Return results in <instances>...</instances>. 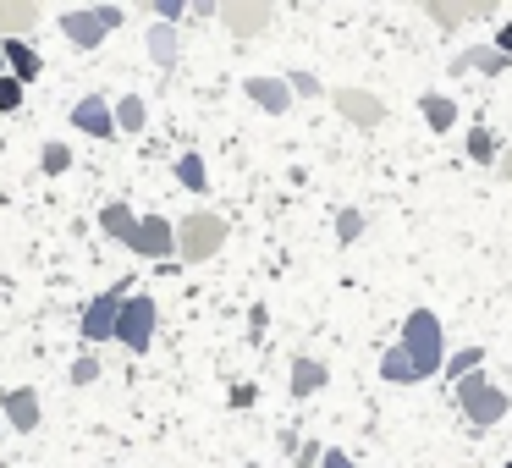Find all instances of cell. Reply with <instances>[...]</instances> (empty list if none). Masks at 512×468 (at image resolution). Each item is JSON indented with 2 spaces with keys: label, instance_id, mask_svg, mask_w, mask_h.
Segmentation results:
<instances>
[{
  "label": "cell",
  "instance_id": "obj_32",
  "mask_svg": "<svg viewBox=\"0 0 512 468\" xmlns=\"http://www.w3.org/2000/svg\"><path fill=\"white\" fill-rule=\"evenodd\" d=\"M320 457H325V452H320L314 441H309V446H298V468H320Z\"/></svg>",
  "mask_w": 512,
  "mask_h": 468
},
{
  "label": "cell",
  "instance_id": "obj_14",
  "mask_svg": "<svg viewBox=\"0 0 512 468\" xmlns=\"http://www.w3.org/2000/svg\"><path fill=\"white\" fill-rule=\"evenodd\" d=\"M243 89H248V100H254L259 111H270V116H281V111L292 105V89H287V78H265V72H259V78H248Z\"/></svg>",
  "mask_w": 512,
  "mask_h": 468
},
{
  "label": "cell",
  "instance_id": "obj_9",
  "mask_svg": "<svg viewBox=\"0 0 512 468\" xmlns=\"http://www.w3.org/2000/svg\"><path fill=\"white\" fill-rule=\"evenodd\" d=\"M331 105L347 116V122H358V127H380V122H386V100L369 94V89H331Z\"/></svg>",
  "mask_w": 512,
  "mask_h": 468
},
{
  "label": "cell",
  "instance_id": "obj_15",
  "mask_svg": "<svg viewBox=\"0 0 512 468\" xmlns=\"http://www.w3.org/2000/svg\"><path fill=\"white\" fill-rule=\"evenodd\" d=\"M512 61L501 56V50H490V45H468V50H457L452 56V72L463 78V72H485V78H496V72H507Z\"/></svg>",
  "mask_w": 512,
  "mask_h": 468
},
{
  "label": "cell",
  "instance_id": "obj_19",
  "mask_svg": "<svg viewBox=\"0 0 512 468\" xmlns=\"http://www.w3.org/2000/svg\"><path fill=\"white\" fill-rule=\"evenodd\" d=\"M177 28H166V23H155L149 28V56H155V67H177Z\"/></svg>",
  "mask_w": 512,
  "mask_h": 468
},
{
  "label": "cell",
  "instance_id": "obj_31",
  "mask_svg": "<svg viewBox=\"0 0 512 468\" xmlns=\"http://www.w3.org/2000/svg\"><path fill=\"white\" fill-rule=\"evenodd\" d=\"M490 50H501V56L512 61V23H501V28H496V39H490Z\"/></svg>",
  "mask_w": 512,
  "mask_h": 468
},
{
  "label": "cell",
  "instance_id": "obj_12",
  "mask_svg": "<svg viewBox=\"0 0 512 468\" xmlns=\"http://www.w3.org/2000/svg\"><path fill=\"white\" fill-rule=\"evenodd\" d=\"M424 12H430V23H441V28H463V23L490 17L496 6H490V0H468V6H452V0H424Z\"/></svg>",
  "mask_w": 512,
  "mask_h": 468
},
{
  "label": "cell",
  "instance_id": "obj_18",
  "mask_svg": "<svg viewBox=\"0 0 512 468\" xmlns=\"http://www.w3.org/2000/svg\"><path fill=\"white\" fill-rule=\"evenodd\" d=\"M419 111H424V122H430V133H452L457 127V105L446 100V94H419Z\"/></svg>",
  "mask_w": 512,
  "mask_h": 468
},
{
  "label": "cell",
  "instance_id": "obj_30",
  "mask_svg": "<svg viewBox=\"0 0 512 468\" xmlns=\"http://www.w3.org/2000/svg\"><path fill=\"white\" fill-rule=\"evenodd\" d=\"M182 12H188V6H182V0H155V17H160V23H166V28L177 23Z\"/></svg>",
  "mask_w": 512,
  "mask_h": 468
},
{
  "label": "cell",
  "instance_id": "obj_28",
  "mask_svg": "<svg viewBox=\"0 0 512 468\" xmlns=\"http://www.w3.org/2000/svg\"><path fill=\"white\" fill-rule=\"evenodd\" d=\"M287 89H292V100H298V94H303V100H314V94H320V78H314V72H292Z\"/></svg>",
  "mask_w": 512,
  "mask_h": 468
},
{
  "label": "cell",
  "instance_id": "obj_22",
  "mask_svg": "<svg viewBox=\"0 0 512 468\" xmlns=\"http://www.w3.org/2000/svg\"><path fill=\"white\" fill-rule=\"evenodd\" d=\"M479 358H485V347H457V353H446V380H452V386H457V380H463V375H474V369H479Z\"/></svg>",
  "mask_w": 512,
  "mask_h": 468
},
{
  "label": "cell",
  "instance_id": "obj_2",
  "mask_svg": "<svg viewBox=\"0 0 512 468\" xmlns=\"http://www.w3.org/2000/svg\"><path fill=\"white\" fill-rule=\"evenodd\" d=\"M457 402H463V413L479 424V430L501 424V419H507V408H512V402H507V391H501L496 380H485L479 369H474V375H463V380H457Z\"/></svg>",
  "mask_w": 512,
  "mask_h": 468
},
{
  "label": "cell",
  "instance_id": "obj_11",
  "mask_svg": "<svg viewBox=\"0 0 512 468\" xmlns=\"http://www.w3.org/2000/svg\"><path fill=\"white\" fill-rule=\"evenodd\" d=\"M72 127L89 133V138H116V116H111V105H105L100 94H89V100L72 105Z\"/></svg>",
  "mask_w": 512,
  "mask_h": 468
},
{
  "label": "cell",
  "instance_id": "obj_4",
  "mask_svg": "<svg viewBox=\"0 0 512 468\" xmlns=\"http://www.w3.org/2000/svg\"><path fill=\"white\" fill-rule=\"evenodd\" d=\"M111 342H122L127 353H149V347H155V298L133 292V298L122 303V314H116V336H111Z\"/></svg>",
  "mask_w": 512,
  "mask_h": 468
},
{
  "label": "cell",
  "instance_id": "obj_7",
  "mask_svg": "<svg viewBox=\"0 0 512 468\" xmlns=\"http://www.w3.org/2000/svg\"><path fill=\"white\" fill-rule=\"evenodd\" d=\"M127 248H133V254H144V259H166V254H177V226L160 221V215H138Z\"/></svg>",
  "mask_w": 512,
  "mask_h": 468
},
{
  "label": "cell",
  "instance_id": "obj_1",
  "mask_svg": "<svg viewBox=\"0 0 512 468\" xmlns=\"http://www.w3.org/2000/svg\"><path fill=\"white\" fill-rule=\"evenodd\" d=\"M446 364V336H441V320L430 309H413L408 325H402V342L380 358V375L397 380V386H413V380H430L441 375Z\"/></svg>",
  "mask_w": 512,
  "mask_h": 468
},
{
  "label": "cell",
  "instance_id": "obj_16",
  "mask_svg": "<svg viewBox=\"0 0 512 468\" xmlns=\"http://www.w3.org/2000/svg\"><path fill=\"white\" fill-rule=\"evenodd\" d=\"M39 28V6L34 0H0V39H23Z\"/></svg>",
  "mask_w": 512,
  "mask_h": 468
},
{
  "label": "cell",
  "instance_id": "obj_6",
  "mask_svg": "<svg viewBox=\"0 0 512 468\" xmlns=\"http://www.w3.org/2000/svg\"><path fill=\"white\" fill-rule=\"evenodd\" d=\"M122 28V12L116 6H89V12H61V34L72 39V45L94 50L105 34H116Z\"/></svg>",
  "mask_w": 512,
  "mask_h": 468
},
{
  "label": "cell",
  "instance_id": "obj_13",
  "mask_svg": "<svg viewBox=\"0 0 512 468\" xmlns=\"http://www.w3.org/2000/svg\"><path fill=\"white\" fill-rule=\"evenodd\" d=\"M0 56H6V67H12V78L23 83V89L45 72V56H39L34 45H23V39H0Z\"/></svg>",
  "mask_w": 512,
  "mask_h": 468
},
{
  "label": "cell",
  "instance_id": "obj_34",
  "mask_svg": "<svg viewBox=\"0 0 512 468\" xmlns=\"http://www.w3.org/2000/svg\"><path fill=\"white\" fill-rule=\"evenodd\" d=\"M501 177L512 182V149H501Z\"/></svg>",
  "mask_w": 512,
  "mask_h": 468
},
{
  "label": "cell",
  "instance_id": "obj_26",
  "mask_svg": "<svg viewBox=\"0 0 512 468\" xmlns=\"http://www.w3.org/2000/svg\"><path fill=\"white\" fill-rule=\"evenodd\" d=\"M67 380H72V386H89V380H100V358H94V353H83L78 364L67 369Z\"/></svg>",
  "mask_w": 512,
  "mask_h": 468
},
{
  "label": "cell",
  "instance_id": "obj_3",
  "mask_svg": "<svg viewBox=\"0 0 512 468\" xmlns=\"http://www.w3.org/2000/svg\"><path fill=\"white\" fill-rule=\"evenodd\" d=\"M226 243V221L210 210L188 215V221H177V254L188 259V265H204V259H215Z\"/></svg>",
  "mask_w": 512,
  "mask_h": 468
},
{
  "label": "cell",
  "instance_id": "obj_10",
  "mask_svg": "<svg viewBox=\"0 0 512 468\" xmlns=\"http://www.w3.org/2000/svg\"><path fill=\"white\" fill-rule=\"evenodd\" d=\"M0 413H6V424H12L17 435L39 430V391H34V386H17V391H6V397H0Z\"/></svg>",
  "mask_w": 512,
  "mask_h": 468
},
{
  "label": "cell",
  "instance_id": "obj_35",
  "mask_svg": "<svg viewBox=\"0 0 512 468\" xmlns=\"http://www.w3.org/2000/svg\"><path fill=\"white\" fill-rule=\"evenodd\" d=\"M0 67H6V56H0Z\"/></svg>",
  "mask_w": 512,
  "mask_h": 468
},
{
  "label": "cell",
  "instance_id": "obj_17",
  "mask_svg": "<svg viewBox=\"0 0 512 468\" xmlns=\"http://www.w3.org/2000/svg\"><path fill=\"white\" fill-rule=\"evenodd\" d=\"M325 380H331V369L320 358H292V397H314Z\"/></svg>",
  "mask_w": 512,
  "mask_h": 468
},
{
  "label": "cell",
  "instance_id": "obj_24",
  "mask_svg": "<svg viewBox=\"0 0 512 468\" xmlns=\"http://www.w3.org/2000/svg\"><path fill=\"white\" fill-rule=\"evenodd\" d=\"M496 155H501V149H496V133H485V127H479V133H468V160H479V166H490Z\"/></svg>",
  "mask_w": 512,
  "mask_h": 468
},
{
  "label": "cell",
  "instance_id": "obj_25",
  "mask_svg": "<svg viewBox=\"0 0 512 468\" xmlns=\"http://www.w3.org/2000/svg\"><path fill=\"white\" fill-rule=\"evenodd\" d=\"M336 237H342V243H358V237H364V210H342V215H336Z\"/></svg>",
  "mask_w": 512,
  "mask_h": 468
},
{
  "label": "cell",
  "instance_id": "obj_27",
  "mask_svg": "<svg viewBox=\"0 0 512 468\" xmlns=\"http://www.w3.org/2000/svg\"><path fill=\"white\" fill-rule=\"evenodd\" d=\"M0 111H23V83H17L12 72L0 78Z\"/></svg>",
  "mask_w": 512,
  "mask_h": 468
},
{
  "label": "cell",
  "instance_id": "obj_21",
  "mask_svg": "<svg viewBox=\"0 0 512 468\" xmlns=\"http://www.w3.org/2000/svg\"><path fill=\"white\" fill-rule=\"evenodd\" d=\"M100 226H105V237L127 243V237H133V226H138V215L127 210V204H105V210H100Z\"/></svg>",
  "mask_w": 512,
  "mask_h": 468
},
{
  "label": "cell",
  "instance_id": "obj_33",
  "mask_svg": "<svg viewBox=\"0 0 512 468\" xmlns=\"http://www.w3.org/2000/svg\"><path fill=\"white\" fill-rule=\"evenodd\" d=\"M320 468H358V463H353L347 452H325V457H320Z\"/></svg>",
  "mask_w": 512,
  "mask_h": 468
},
{
  "label": "cell",
  "instance_id": "obj_5",
  "mask_svg": "<svg viewBox=\"0 0 512 468\" xmlns=\"http://www.w3.org/2000/svg\"><path fill=\"white\" fill-rule=\"evenodd\" d=\"M127 298H133V281H116V287H105L100 298L83 309V342H111V336H116V314H122Z\"/></svg>",
  "mask_w": 512,
  "mask_h": 468
},
{
  "label": "cell",
  "instance_id": "obj_20",
  "mask_svg": "<svg viewBox=\"0 0 512 468\" xmlns=\"http://www.w3.org/2000/svg\"><path fill=\"white\" fill-rule=\"evenodd\" d=\"M111 116H116V133H144V100L138 94H122V100L111 105Z\"/></svg>",
  "mask_w": 512,
  "mask_h": 468
},
{
  "label": "cell",
  "instance_id": "obj_23",
  "mask_svg": "<svg viewBox=\"0 0 512 468\" xmlns=\"http://www.w3.org/2000/svg\"><path fill=\"white\" fill-rule=\"evenodd\" d=\"M177 182H182V188H193V193H204V188H210V177H204V160H199V155H182V160H177Z\"/></svg>",
  "mask_w": 512,
  "mask_h": 468
},
{
  "label": "cell",
  "instance_id": "obj_36",
  "mask_svg": "<svg viewBox=\"0 0 512 468\" xmlns=\"http://www.w3.org/2000/svg\"><path fill=\"white\" fill-rule=\"evenodd\" d=\"M507 468H512V463H507Z\"/></svg>",
  "mask_w": 512,
  "mask_h": 468
},
{
  "label": "cell",
  "instance_id": "obj_8",
  "mask_svg": "<svg viewBox=\"0 0 512 468\" xmlns=\"http://www.w3.org/2000/svg\"><path fill=\"white\" fill-rule=\"evenodd\" d=\"M215 12H221V28H232L237 39H254V34H265V28H270V6H265V0H221Z\"/></svg>",
  "mask_w": 512,
  "mask_h": 468
},
{
  "label": "cell",
  "instance_id": "obj_29",
  "mask_svg": "<svg viewBox=\"0 0 512 468\" xmlns=\"http://www.w3.org/2000/svg\"><path fill=\"white\" fill-rule=\"evenodd\" d=\"M39 160H45V171H67L72 166V149L67 144H45V155H39Z\"/></svg>",
  "mask_w": 512,
  "mask_h": 468
}]
</instances>
